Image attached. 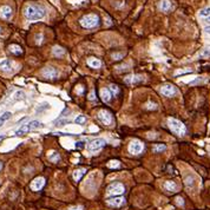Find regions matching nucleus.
<instances>
[{"instance_id":"nucleus-1","label":"nucleus","mask_w":210,"mask_h":210,"mask_svg":"<svg viewBox=\"0 0 210 210\" xmlns=\"http://www.w3.org/2000/svg\"><path fill=\"white\" fill-rule=\"evenodd\" d=\"M24 13L28 20H39L45 17V10L38 5H28Z\"/></svg>"},{"instance_id":"nucleus-2","label":"nucleus","mask_w":210,"mask_h":210,"mask_svg":"<svg viewBox=\"0 0 210 210\" xmlns=\"http://www.w3.org/2000/svg\"><path fill=\"white\" fill-rule=\"evenodd\" d=\"M168 124H169V128L170 130L173 132V133H176L178 136H184L187 133V128L185 125L182 123V122L177 120V119H175V118H169L168 119Z\"/></svg>"},{"instance_id":"nucleus-3","label":"nucleus","mask_w":210,"mask_h":210,"mask_svg":"<svg viewBox=\"0 0 210 210\" xmlns=\"http://www.w3.org/2000/svg\"><path fill=\"white\" fill-rule=\"evenodd\" d=\"M99 24V17L97 14H86L80 19V25L84 28H93Z\"/></svg>"},{"instance_id":"nucleus-4","label":"nucleus","mask_w":210,"mask_h":210,"mask_svg":"<svg viewBox=\"0 0 210 210\" xmlns=\"http://www.w3.org/2000/svg\"><path fill=\"white\" fill-rule=\"evenodd\" d=\"M41 126H43V124L40 123V122H38V120H32V122H30L28 124H25V125L20 126L18 130H17V131H15V136L25 135V133H27V132L31 131V130H36V129H39V128H41Z\"/></svg>"},{"instance_id":"nucleus-5","label":"nucleus","mask_w":210,"mask_h":210,"mask_svg":"<svg viewBox=\"0 0 210 210\" xmlns=\"http://www.w3.org/2000/svg\"><path fill=\"white\" fill-rule=\"evenodd\" d=\"M125 188L124 184H122L120 182H115L108 187V195L109 196H119L122 194H124Z\"/></svg>"},{"instance_id":"nucleus-6","label":"nucleus","mask_w":210,"mask_h":210,"mask_svg":"<svg viewBox=\"0 0 210 210\" xmlns=\"http://www.w3.org/2000/svg\"><path fill=\"white\" fill-rule=\"evenodd\" d=\"M129 152L132 153V155H138L143 151V144L141 141H138V139H133L131 141V143L129 144Z\"/></svg>"},{"instance_id":"nucleus-7","label":"nucleus","mask_w":210,"mask_h":210,"mask_svg":"<svg viewBox=\"0 0 210 210\" xmlns=\"http://www.w3.org/2000/svg\"><path fill=\"white\" fill-rule=\"evenodd\" d=\"M41 75L44 78H47V79H55L58 77L59 72H58V70L53 66H47L45 67L43 71H41Z\"/></svg>"},{"instance_id":"nucleus-8","label":"nucleus","mask_w":210,"mask_h":210,"mask_svg":"<svg viewBox=\"0 0 210 210\" xmlns=\"http://www.w3.org/2000/svg\"><path fill=\"white\" fill-rule=\"evenodd\" d=\"M98 119L105 125H111L112 124V116L106 110H100L98 112Z\"/></svg>"},{"instance_id":"nucleus-9","label":"nucleus","mask_w":210,"mask_h":210,"mask_svg":"<svg viewBox=\"0 0 210 210\" xmlns=\"http://www.w3.org/2000/svg\"><path fill=\"white\" fill-rule=\"evenodd\" d=\"M176 92H177L176 87H175L173 85H171V84H165V85H163L161 87V93L163 96H165V97H171L173 95H176Z\"/></svg>"},{"instance_id":"nucleus-10","label":"nucleus","mask_w":210,"mask_h":210,"mask_svg":"<svg viewBox=\"0 0 210 210\" xmlns=\"http://www.w3.org/2000/svg\"><path fill=\"white\" fill-rule=\"evenodd\" d=\"M45 185V178L44 177H37L31 182V189L33 191H39Z\"/></svg>"},{"instance_id":"nucleus-11","label":"nucleus","mask_w":210,"mask_h":210,"mask_svg":"<svg viewBox=\"0 0 210 210\" xmlns=\"http://www.w3.org/2000/svg\"><path fill=\"white\" fill-rule=\"evenodd\" d=\"M105 144H106V142H105L104 139L97 138V139H95L93 142H91V144L89 145V149H90V151H98L103 146H105Z\"/></svg>"},{"instance_id":"nucleus-12","label":"nucleus","mask_w":210,"mask_h":210,"mask_svg":"<svg viewBox=\"0 0 210 210\" xmlns=\"http://www.w3.org/2000/svg\"><path fill=\"white\" fill-rule=\"evenodd\" d=\"M0 17L4 18V19H6V20L11 19V17H12V8L10 6H7V5L1 6V7H0Z\"/></svg>"},{"instance_id":"nucleus-13","label":"nucleus","mask_w":210,"mask_h":210,"mask_svg":"<svg viewBox=\"0 0 210 210\" xmlns=\"http://www.w3.org/2000/svg\"><path fill=\"white\" fill-rule=\"evenodd\" d=\"M12 68H13V64H12L11 60L4 59V60L0 61V71H3V72H11Z\"/></svg>"},{"instance_id":"nucleus-14","label":"nucleus","mask_w":210,"mask_h":210,"mask_svg":"<svg viewBox=\"0 0 210 210\" xmlns=\"http://www.w3.org/2000/svg\"><path fill=\"white\" fill-rule=\"evenodd\" d=\"M124 202H125L124 197H113V198H109V200L106 201V203H108L109 205H111V207H116V208L122 207V205L124 204Z\"/></svg>"},{"instance_id":"nucleus-15","label":"nucleus","mask_w":210,"mask_h":210,"mask_svg":"<svg viewBox=\"0 0 210 210\" xmlns=\"http://www.w3.org/2000/svg\"><path fill=\"white\" fill-rule=\"evenodd\" d=\"M144 78L142 76H138V75H132V76H128L125 78V83L129 84V85H133V84H137V83H141L143 82Z\"/></svg>"},{"instance_id":"nucleus-16","label":"nucleus","mask_w":210,"mask_h":210,"mask_svg":"<svg viewBox=\"0 0 210 210\" xmlns=\"http://www.w3.org/2000/svg\"><path fill=\"white\" fill-rule=\"evenodd\" d=\"M163 188L169 192H175V191L178 190V185L176 184V182H173V181H165L164 184H163Z\"/></svg>"},{"instance_id":"nucleus-17","label":"nucleus","mask_w":210,"mask_h":210,"mask_svg":"<svg viewBox=\"0 0 210 210\" xmlns=\"http://www.w3.org/2000/svg\"><path fill=\"white\" fill-rule=\"evenodd\" d=\"M160 10L164 13H168L172 10V4L170 0H161V3H160Z\"/></svg>"},{"instance_id":"nucleus-18","label":"nucleus","mask_w":210,"mask_h":210,"mask_svg":"<svg viewBox=\"0 0 210 210\" xmlns=\"http://www.w3.org/2000/svg\"><path fill=\"white\" fill-rule=\"evenodd\" d=\"M184 182H185V185H187L189 189H191V188H194V185H195L196 178H195L194 175H188V176L184 178Z\"/></svg>"},{"instance_id":"nucleus-19","label":"nucleus","mask_w":210,"mask_h":210,"mask_svg":"<svg viewBox=\"0 0 210 210\" xmlns=\"http://www.w3.org/2000/svg\"><path fill=\"white\" fill-rule=\"evenodd\" d=\"M100 96H102V99H103L105 103L110 102V99H111V97H112L111 91L108 90V89H103V90L100 91Z\"/></svg>"},{"instance_id":"nucleus-20","label":"nucleus","mask_w":210,"mask_h":210,"mask_svg":"<svg viewBox=\"0 0 210 210\" xmlns=\"http://www.w3.org/2000/svg\"><path fill=\"white\" fill-rule=\"evenodd\" d=\"M87 65L91 66L92 68H98L102 66V61L99 59H96V58H89L87 59Z\"/></svg>"},{"instance_id":"nucleus-21","label":"nucleus","mask_w":210,"mask_h":210,"mask_svg":"<svg viewBox=\"0 0 210 210\" xmlns=\"http://www.w3.org/2000/svg\"><path fill=\"white\" fill-rule=\"evenodd\" d=\"M47 157H48V160H50L51 162H53V163H56V162H58V161L60 160V156H59V153H58L57 151H53V150L48 152Z\"/></svg>"},{"instance_id":"nucleus-22","label":"nucleus","mask_w":210,"mask_h":210,"mask_svg":"<svg viewBox=\"0 0 210 210\" xmlns=\"http://www.w3.org/2000/svg\"><path fill=\"white\" fill-rule=\"evenodd\" d=\"M85 169H77V170H75L73 171V180L75 181H80L82 180V177L84 176V173H85Z\"/></svg>"},{"instance_id":"nucleus-23","label":"nucleus","mask_w":210,"mask_h":210,"mask_svg":"<svg viewBox=\"0 0 210 210\" xmlns=\"http://www.w3.org/2000/svg\"><path fill=\"white\" fill-rule=\"evenodd\" d=\"M11 116H12V113H11V112H4L1 116H0V128H1V126L4 125L5 122H7V120L11 118Z\"/></svg>"},{"instance_id":"nucleus-24","label":"nucleus","mask_w":210,"mask_h":210,"mask_svg":"<svg viewBox=\"0 0 210 210\" xmlns=\"http://www.w3.org/2000/svg\"><path fill=\"white\" fill-rule=\"evenodd\" d=\"M10 51L12 52L13 55H15V56H19V55H21V52H23L20 46H18V45H14V44L10 46Z\"/></svg>"},{"instance_id":"nucleus-25","label":"nucleus","mask_w":210,"mask_h":210,"mask_svg":"<svg viewBox=\"0 0 210 210\" xmlns=\"http://www.w3.org/2000/svg\"><path fill=\"white\" fill-rule=\"evenodd\" d=\"M164 150H166V145H165V144H155V145L152 146V151H153L155 153L162 152V151H164Z\"/></svg>"},{"instance_id":"nucleus-26","label":"nucleus","mask_w":210,"mask_h":210,"mask_svg":"<svg viewBox=\"0 0 210 210\" xmlns=\"http://www.w3.org/2000/svg\"><path fill=\"white\" fill-rule=\"evenodd\" d=\"M64 53H65V50L63 47H60V46H55L53 47V55L56 57H61V56H64Z\"/></svg>"},{"instance_id":"nucleus-27","label":"nucleus","mask_w":210,"mask_h":210,"mask_svg":"<svg viewBox=\"0 0 210 210\" xmlns=\"http://www.w3.org/2000/svg\"><path fill=\"white\" fill-rule=\"evenodd\" d=\"M25 99V93L23 91H17L14 93V100H24Z\"/></svg>"},{"instance_id":"nucleus-28","label":"nucleus","mask_w":210,"mask_h":210,"mask_svg":"<svg viewBox=\"0 0 210 210\" xmlns=\"http://www.w3.org/2000/svg\"><path fill=\"white\" fill-rule=\"evenodd\" d=\"M200 17H204V18H208V17H210V7L202 10V11L200 12Z\"/></svg>"},{"instance_id":"nucleus-29","label":"nucleus","mask_w":210,"mask_h":210,"mask_svg":"<svg viewBox=\"0 0 210 210\" xmlns=\"http://www.w3.org/2000/svg\"><path fill=\"white\" fill-rule=\"evenodd\" d=\"M75 122L77 124H83V123H85L86 122V117L85 116H78L76 119H75Z\"/></svg>"},{"instance_id":"nucleus-30","label":"nucleus","mask_w":210,"mask_h":210,"mask_svg":"<svg viewBox=\"0 0 210 210\" xmlns=\"http://www.w3.org/2000/svg\"><path fill=\"white\" fill-rule=\"evenodd\" d=\"M120 164H119V162L118 161H110L109 163H108V168H111V169H113V168H118Z\"/></svg>"},{"instance_id":"nucleus-31","label":"nucleus","mask_w":210,"mask_h":210,"mask_svg":"<svg viewBox=\"0 0 210 210\" xmlns=\"http://www.w3.org/2000/svg\"><path fill=\"white\" fill-rule=\"evenodd\" d=\"M110 91H111L112 93L117 95V93L119 92V89H118V86H117V85H111V86H110Z\"/></svg>"},{"instance_id":"nucleus-32","label":"nucleus","mask_w":210,"mask_h":210,"mask_svg":"<svg viewBox=\"0 0 210 210\" xmlns=\"http://www.w3.org/2000/svg\"><path fill=\"white\" fill-rule=\"evenodd\" d=\"M146 109H149V110H156V109H157V105H156L155 103H148V104H146Z\"/></svg>"},{"instance_id":"nucleus-33","label":"nucleus","mask_w":210,"mask_h":210,"mask_svg":"<svg viewBox=\"0 0 210 210\" xmlns=\"http://www.w3.org/2000/svg\"><path fill=\"white\" fill-rule=\"evenodd\" d=\"M84 146H85V143L82 142V141H79V142L76 143V148H77V149H84Z\"/></svg>"},{"instance_id":"nucleus-34","label":"nucleus","mask_w":210,"mask_h":210,"mask_svg":"<svg viewBox=\"0 0 210 210\" xmlns=\"http://www.w3.org/2000/svg\"><path fill=\"white\" fill-rule=\"evenodd\" d=\"M201 57H205V56H210V48H207L205 51H203L202 53L200 55Z\"/></svg>"},{"instance_id":"nucleus-35","label":"nucleus","mask_w":210,"mask_h":210,"mask_svg":"<svg viewBox=\"0 0 210 210\" xmlns=\"http://www.w3.org/2000/svg\"><path fill=\"white\" fill-rule=\"evenodd\" d=\"M67 210H84V208L82 205H77V207H71V208H68Z\"/></svg>"},{"instance_id":"nucleus-36","label":"nucleus","mask_w":210,"mask_h":210,"mask_svg":"<svg viewBox=\"0 0 210 210\" xmlns=\"http://www.w3.org/2000/svg\"><path fill=\"white\" fill-rule=\"evenodd\" d=\"M112 57H113L116 60H118V59H120L122 57H123V53H119V55H118V53H115V55H112Z\"/></svg>"},{"instance_id":"nucleus-37","label":"nucleus","mask_w":210,"mask_h":210,"mask_svg":"<svg viewBox=\"0 0 210 210\" xmlns=\"http://www.w3.org/2000/svg\"><path fill=\"white\" fill-rule=\"evenodd\" d=\"M200 82H202V77L197 78L196 80H192V82H190V84H191V85H194V84H197V83H200Z\"/></svg>"},{"instance_id":"nucleus-38","label":"nucleus","mask_w":210,"mask_h":210,"mask_svg":"<svg viewBox=\"0 0 210 210\" xmlns=\"http://www.w3.org/2000/svg\"><path fill=\"white\" fill-rule=\"evenodd\" d=\"M177 204H180V205H183L184 204V202H183V198L182 197H177Z\"/></svg>"},{"instance_id":"nucleus-39","label":"nucleus","mask_w":210,"mask_h":210,"mask_svg":"<svg viewBox=\"0 0 210 210\" xmlns=\"http://www.w3.org/2000/svg\"><path fill=\"white\" fill-rule=\"evenodd\" d=\"M89 99H90V100H93V99H95V92H93V91L89 95Z\"/></svg>"},{"instance_id":"nucleus-40","label":"nucleus","mask_w":210,"mask_h":210,"mask_svg":"<svg viewBox=\"0 0 210 210\" xmlns=\"http://www.w3.org/2000/svg\"><path fill=\"white\" fill-rule=\"evenodd\" d=\"M204 32H205L207 34H210V26H207V27L204 28Z\"/></svg>"},{"instance_id":"nucleus-41","label":"nucleus","mask_w":210,"mask_h":210,"mask_svg":"<svg viewBox=\"0 0 210 210\" xmlns=\"http://www.w3.org/2000/svg\"><path fill=\"white\" fill-rule=\"evenodd\" d=\"M3 139H5V136H4V135H1V136H0V142H1Z\"/></svg>"},{"instance_id":"nucleus-42","label":"nucleus","mask_w":210,"mask_h":210,"mask_svg":"<svg viewBox=\"0 0 210 210\" xmlns=\"http://www.w3.org/2000/svg\"><path fill=\"white\" fill-rule=\"evenodd\" d=\"M1 169H3V163L0 162V170H1Z\"/></svg>"},{"instance_id":"nucleus-43","label":"nucleus","mask_w":210,"mask_h":210,"mask_svg":"<svg viewBox=\"0 0 210 210\" xmlns=\"http://www.w3.org/2000/svg\"><path fill=\"white\" fill-rule=\"evenodd\" d=\"M207 21H208V23H210V17H208V18H207Z\"/></svg>"}]
</instances>
